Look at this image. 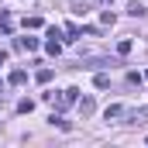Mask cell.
I'll return each instance as SVG.
<instances>
[{
    "mask_svg": "<svg viewBox=\"0 0 148 148\" xmlns=\"http://www.w3.org/2000/svg\"><path fill=\"white\" fill-rule=\"evenodd\" d=\"M45 52H48V55H59V52H62V41H59V38H48V41H45Z\"/></svg>",
    "mask_w": 148,
    "mask_h": 148,
    "instance_id": "cell-4",
    "label": "cell"
},
{
    "mask_svg": "<svg viewBox=\"0 0 148 148\" xmlns=\"http://www.w3.org/2000/svg\"><path fill=\"white\" fill-rule=\"evenodd\" d=\"M127 14H131V17H141L145 7H141V3H127Z\"/></svg>",
    "mask_w": 148,
    "mask_h": 148,
    "instance_id": "cell-11",
    "label": "cell"
},
{
    "mask_svg": "<svg viewBox=\"0 0 148 148\" xmlns=\"http://www.w3.org/2000/svg\"><path fill=\"white\" fill-rule=\"evenodd\" d=\"M3 62H7V52H0V66H3Z\"/></svg>",
    "mask_w": 148,
    "mask_h": 148,
    "instance_id": "cell-15",
    "label": "cell"
},
{
    "mask_svg": "<svg viewBox=\"0 0 148 148\" xmlns=\"http://www.w3.org/2000/svg\"><path fill=\"white\" fill-rule=\"evenodd\" d=\"M24 83H28V73L24 69H14L10 73V86H24Z\"/></svg>",
    "mask_w": 148,
    "mask_h": 148,
    "instance_id": "cell-3",
    "label": "cell"
},
{
    "mask_svg": "<svg viewBox=\"0 0 148 148\" xmlns=\"http://www.w3.org/2000/svg\"><path fill=\"white\" fill-rule=\"evenodd\" d=\"M52 79V69H38V83H48Z\"/></svg>",
    "mask_w": 148,
    "mask_h": 148,
    "instance_id": "cell-14",
    "label": "cell"
},
{
    "mask_svg": "<svg viewBox=\"0 0 148 148\" xmlns=\"http://www.w3.org/2000/svg\"><path fill=\"white\" fill-rule=\"evenodd\" d=\"M38 45H41L38 38H17V48H24V52H35Z\"/></svg>",
    "mask_w": 148,
    "mask_h": 148,
    "instance_id": "cell-2",
    "label": "cell"
},
{
    "mask_svg": "<svg viewBox=\"0 0 148 148\" xmlns=\"http://www.w3.org/2000/svg\"><path fill=\"white\" fill-rule=\"evenodd\" d=\"M0 28H3V31H7V35H10V31H14V21H10V14H3V10H0Z\"/></svg>",
    "mask_w": 148,
    "mask_h": 148,
    "instance_id": "cell-7",
    "label": "cell"
},
{
    "mask_svg": "<svg viewBox=\"0 0 148 148\" xmlns=\"http://www.w3.org/2000/svg\"><path fill=\"white\" fill-rule=\"evenodd\" d=\"M35 110V100H21V103H17V114H31Z\"/></svg>",
    "mask_w": 148,
    "mask_h": 148,
    "instance_id": "cell-9",
    "label": "cell"
},
{
    "mask_svg": "<svg viewBox=\"0 0 148 148\" xmlns=\"http://www.w3.org/2000/svg\"><path fill=\"white\" fill-rule=\"evenodd\" d=\"M145 117H148V110H134V114H131V124H141Z\"/></svg>",
    "mask_w": 148,
    "mask_h": 148,
    "instance_id": "cell-12",
    "label": "cell"
},
{
    "mask_svg": "<svg viewBox=\"0 0 148 148\" xmlns=\"http://www.w3.org/2000/svg\"><path fill=\"white\" fill-rule=\"evenodd\" d=\"M24 28H41V17H24Z\"/></svg>",
    "mask_w": 148,
    "mask_h": 148,
    "instance_id": "cell-13",
    "label": "cell"
},
{
    "mask_svg": "<svg viewBox=\"0 0 148 148\" xmlns=\"http://www.w3.org/2000/svg\"><path fill=\"white\" fill-rule=\"evenodd\" d=\"M121 114H124V107H121V103H110V107H107V121H110V117H121Z\"/></svg>",
    "mask_w": 148,
    "mask_h": 148,
    "instance_id": "cell-10",
    "label": "cell"
},
{
    "mask_svg": "<svg viewBox=\"0 0 148 148\" xmlns=\"http://www.w3.org/2000/svg\"><path fill=\"white\" fill-rule=\"evenodd\" d=\"M76 100H79V90H76V86H69V90L62 93V100H59V107H69V103H76Z\"/></svg>",
    "mask_w": 148,
    "mask_h": 148,
    "instance_id": "cell-1",
    "label": "cell"
},
{
    "mask_svg": "<svg viewBox=\"0 0 148 148\" xmlns=\"http://www.w3.org/2000/svg\"><path fill=\"white\" fill-rule=\"evenodd\" d=\"M145 79H148V73H145Z\"/></svg>",
    "mask_w": 148,
    "mask_h": 148,
    "instance_id": "cell-16",
    "label": "cell"
},
{
    "mask_svg": "<svg viewBox=\"0 0 148 148\" xmlns=\"http://www.w3.org/2000/svg\"><path fill=\"white\" fill-rule=\"evenodd\" d=\"M93 110H97V103H93L90 97H86V100H79V114H83V117H90Z\"/></svg>",
    "mask_w": 148,
    "mask_h": 148,
    "instance_id": "cell-5",
    "label": "cell"
},
{
    "mask_svg": "<svg viewBox=\"0 0 148 148\" xmlns=\"http://www.w3.org/2000/svg\"><path fill=\"white\" fill-rule=\"evenodd\" d=\"M93 83H97V90H107V86H110V76H107V73H97Z\"/></svg>",
    "mask_w": 148,
    "mask_h": 148,
    "instance_id": "cell-8",
    "label": "cell"
},
{
    "mask_svg": "<svg viewBox=\"0 0 148 148\" xmlns=\"http://www.w3.org/2000/svg\"><path fill=\"white\" fill-rule=\"evenodd\" d=\"M131 48H134V41H131V38H121V41H117V55H127Z\"/></svg>",
    "mask_w": 148,
    "mask_h": 148,
    "instance_id": "cell-6",
    "label": "cell"
}]
</instances>
